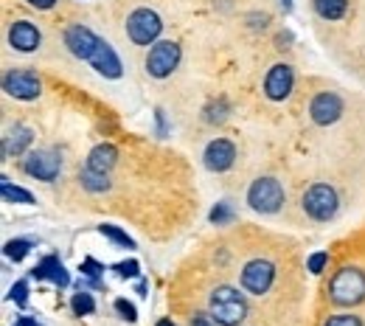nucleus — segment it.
Here are the masks:
<instances>
[{"label": "nucleus", "instance_id": "1", "mask_svg": "<svg viewBox=\"0 0 365 326\" xmlns=\"http://www.w3.org/2000/svg\"><path fill=\"white\" fill-rule=\"evenodd\" d=\"M208 312L220 326H239L247 318V298L236 287L222 284L208 295Z\"/></svg>", "mask_w": 365, "mask_h": 326}, {"label": "nucleus", "instance_id": "2", "mask_svg": "<svg viewBox=\"0 0 365 326\" xmlns=\"http://www.w3.org/2000/svg\"><path fill=\"white\" fill-rule=\"evenodd\" d=\"M329 301L334 307H357L365 301V273L360 268H340L329 281Z\"/></svg>", "mask_w": 365, "mask_h": 326}, {"label": "nucleus", "instance_id": "3", "mask_svg": "<svg viewBox=\"0 0 365 326\" xmlns=\"http://www.w3.org/2000/svg\"><path fill=\"white\" fill-rule=\"evenodd\" d=\"M160 31H163V20L155 9H135L130 11L127 17V37L140 48L155 46L160 40Z\"/></svg>", "mask_w": 365, "mask_h": 326}, {"label": "nucleus", "instance_id": "4", "mask_svg": "<svg viewBox=\"0 0 365 326\" xmlns=\"http://www.w3.org/2000/svg\"><path fill=\"white\" fill-rule=\"evenodd\" d=\"M301 205H304V211H307L312 220L329 223V220L337 214V208H340V197H337L334 186H329V183H315V186H309L304 191Z\"/></svg>", "mask_w": 365, "mask_h": 326}, {"label": "nucleus", "instance_id": "5", "mask_svg": "<svg viewBox=\"0 0 365 326\" xmlns=\"http://www.w3.org/2000/svg\"><path fill=\"white\" fill-rule=\"evenodd\" d=\"M182 59V51L175 40H158L146 54V73L152 79H166L178 71Z\"/></svg>", "mask_w": 365, "mask_h": 326}, {"label": "nucleus", "instance_id": "6", "mask_svg": "<svg viewBox=\"0 0 365 326\" xmlns=\"http://www.w3.org/2000/svg\"><path fill=\"white\" fill-rule=\"evenodd\" d=\"M284 186L275 178H259L247 188V205L259 214H275L284 205Z\"/></svg>", "mask_w": 365, "mask_h": 326}, {"label": "nucleus", "instance_id": "7", "mask_svg": "<svg viewBox=\"0 0 365 326\" xmlns=\"http://www.w3.org/2000/svg\"><path fill=\"white\" fill-rule=\"evenodd\" d=\"M23 172L34 180H43V183H53L62 172V158L56 149H34L26 155L23 161Z\"/></svg>", "mask_w": 365, "mask_h": 326}, {"label": "nucleus", "instance_id": "8", "mask_svg": "<svg viewBox=\"0 0 365 326\" xmlns=\"http://www.w3.org/2000/svg\"><path fill=\"white\" fill-rule=\"evenodd\" d=\"M3 91L11 96V98H20V101H34L37 96L43 93V82L34 71L29 68H14L3 76Z\"/></svg>", "mask_w": 365, "mask_h": 326}, {"label": "nucleus", "instance_id": "9", "mask_svg": "<svg viewBox=\"0 0 365 326\" xmlns=\"http://www.w3.org/2000/svg\"><path fill=\"white\" fill-rule=\"evenodd\" d=\"M275 284V265L267 259H253L242 268V290L250 295H264Z\"/></svg>", "mask_w": 365, "mask_h": 326}, {"label": "nucleus", "instance_id": "10", "mask_svg": "<svg viewBox=\"0 0 365 326\" xmlns=\"http://www.w3.org/2000/svg\"><path fill=\"white\" fill-rule=\"evenodd\" d=\"M343 110H346L343 98L337 93H331V91H323V93H318L309 101V118H312L318 127L334 124V121L343 116Z\"/></svg>", "mask_w": 365, "mask_h": 326}, {"label": "nucleus", "instance_id": "11", "mask_svg": "<svg viewBox=\"0 0 365 326\" xmlns=\"http://www.w3.org/2000/svg\"><path fill=\"white\" fill-rule=\"evenodd\" d=\"M98 34H93L88 26H82V23H73V26H68L65 29V46L68 51L76 56V59H85V62H91V56L96 54V48H98Z\"/></svg>", "mask_w": 365, "mask_h": 326}, {"label": "nucleus", "instance_id": "12", "mask_svg": "<svg viewBox=\"0 0 365 326\" xmlns=\"http://www.w3.org/2000/svg\"><path fill=\"white\" fill-rule=\"evenodd\" d=\"M202 163H205V169L208 172H228L230 166L236 163V146H233V141L228 138H214L208 141V146H205V152H202Z\"/></svg>", "mask_w": 365, "mask_h": 326}, {"label": "nucleus", "instance_id": "13", "mask_svg": "<svg viewBox=\"0 0 365 326\" xmlns=\"http://www.w3.org/2000/svg\"><path fill=\"white\" fill-rule=\"evenodd\" d=\"M292 88H295V71L289 65L278 62V65H273L267 71V76H264V96L270 101H284L287 96L292 93Z\"/></svg>", "mask_w": 365, "mask_h": 326}, {"label": "nucleus", "instance_id": "14", "mask_svg": "<svg viewBox=\"0 0 365 326\" xmlns=\"http://www.w3.org/2000/svg\"><path fill=\"white\" fill-rule=\"evenodd\" d=\"M40 43H43V34H40V29L31 20H14L11 23V29H9V46L14 48V51L31 54V51L40 48Z\"/></svg>", "mask_w": 365, "mask_h": 326}, {"label": "nucleus", "instance_id": "15", "mask_svg": "<svg viewBox=\"0 0 365 326\" xmlns=\"http://www.w3.org/2000/svg\"><path fill=\"white\" fill-rule=\"evenodd\" d=\"M91 65L96 68V73H101L104 79H121V73H124V65H121L115 48L110 46L107 40H98V48L91 56Z\"/></svg>", "mask_w": 365, "mask_h": 326}, {"label": "nucleus", "instance_id": "16", "mask_svg": "<svg viewBox=\"0 0 365 326\" xmlns=\"http://www.w3.org/2000/svg\"><path fill=\"white\" fill-rule=\"evenodd\" d=\"M31 279L37 281H51L53 287H59V290H65L68 284H71V276H68V270H65V265H62V259L59 256H46V259H40L37 265H34V270H31Z\"/></svg>", "mask_w": 365, "mask_h": 326}, {"label": "nucleus", "instance_id": "17", "mask_svg": "<svg viewBox=\"0 0 365 326\" xmlns=\"http://www.w3.org/2000/svg\"><path fill=\"white\" fill-rule=\"evenodd\" d=\"M31 138H34L31 127H26V124H14V127L3 136V158H6V161H9V158H20V155L29 149Z\"/></svg>", "mask_w": 365, "mask_h": 326}, {"label": "nucleus", "instance_id": "18", "mask_svg": "<svg viewBox=\"0 0 365 326\" xmlns=\"http://www.w3.org/2000/svg\"><path fill=\"white\" fill-rule=\"evenodd\" d=\"M115 163H118V149L113 143H98V146H93L91 155H88V169L101 172V175H110Z\"/></svg>", "mask_w": 365, "mask_h": 326}, {"label": "nucleus", "instance_id": "19", "mask_svg": "<svg viewBox=\"0 0 365 326\" xmlns=\"http://www.w3.org/2000/svg\"><path fill=\"white\" fill-rule=\"evenodd\" d=\"M312 9H315V14H318L320 20L334 23V20L346 17V11H349V0H312Z\"/></svg>", "mask_w": 365, "mask_h": 326}, {"label": "nucleus", "instance_id": "20", "mask_svg": "<svg viewBox=\"0 0 365 326\" xmlns=\"http://www.w3.org/2000/svg\"><path fill=\"white\" fill-rule=\"evenodd\" d=\"M0 194H3L6 203H20V205H31L34 203V194L31 191L14 186L9 178H0Z\"/></svg>", "mask_w": 365, "mask_h": 326}, {"label": "nucleus", "instance_id": "21", "mask_svg": "<svg viewBox=\"0 0 365 326\" xmlns=\"http://www.w3.org/2000/svg\"><path fill=\"white\" fill-rule=\"evenodd\" d=\"M79 180H82V188L91 191V194H104V191H110V175L93 172L88 166H85V172L79 175Z\"/></svg>", "mask_w": 365, "mask_h": 326}, {"label": "nucleus", "instance_id": "22", "mask_svg": "<svg viewBox=\"0 0 365 326\" xmlns=\"http://www.w3.org/2000/svg\"><path fill=\"white\" fill-rule=\"evenodd\" d=\"M98 233H101V236H107V239H110L113 245H118V248L135 250V239H133L127 231H121L118 225H98Z\"/></svg>", "mask_w": 365, "mask_h": 326}, {"label": "nucleus", "instance_id": "23", "mask_svg": "<svg viewBox=\"0 0 365 326\" xmlns=\"http://www.w3.org/2000/svg\"><path fill=\"white\" fill-rule=\"evenodd\" d=\"M71 310H73V315H93L96 301H93L91 290H76L73 298H71Z\"/></svg>", "mask_w": 365, "mask_h": 326}, {"label": "nucleus", "instance_id": "24", "mask_svg": "<svg viewBox=\"0 0 365 326\" xmlns=\"http://www.w3.org/2000/svg\"><path fill=\"white\" fill-rule=\"evenodd\" d=\"M3 253H6V259H11V262H23V259L31 253V242H29V239H9L6 248H3Z\"/></svg>", "mask_w": 365, "mask_h": 326}, {"label": "nucleus", "instance_id": "25", "mask_svg": "<svg viewBox=\"0 0 365 326\" xmlns=\"http://www.w3.org/2000/svg\"><path fill=\"white\" fill-rule=\"evenodd\" d=\"M208 220H211L214 225H230V223L236 220V211H233V205H230L228 200H222V203H217V205L211 208Z\"/></svg>", "mask_w": 365, "mask_h": 326}, {"label": "nucleus", "instance_id": "26", "mask_svg": "<svg viewBox=\"0 0 365 326\" xmlns=\"http://www.w3.org/2000/svg\"><path fill=\"white\" fill-rule=\"evenodd\" d=\"M230 113V104L225 98H217V101H211L208 107H205V121L208 124H222L225 118H228Z\"/></svg>", "mask_w": 365, "mask_h": 326}, {"label": "nucleus", "instance_id": "27", "mask_svg": "<svg viewBox=\"0 0 365 326\" xmlns=\"http://www.w3.org/2000/svg\"><path fill=\"white\" fill-rule=\"evenodd\" d=\"M9 298L17 304V307H26L29 304V281L20 279L11 284V290H9Z\"/></svg>", "mask_w": 365, "mask_h": 326}, {"label": "nucleus", "instance_id": "28", "mask_svg": "<svg viewBox=\"0 0 365 326\" xmlns=\"http://www.w3.org/2000/svg\"><path fill=\"white\" fill-rule=\"evenodd\" d=\"M115 312L124 318V321H130V324H135L138 321V310H135V304L133 301H127V298H115Z\"/></svg>", "mask_w": 365, "mask_h": 326}, {"label": "nucleus", "instance_id": "29", "mask_svg": "<svg viewBox=\"0 0 365 326\" xmlns=\"http://www.w3.org/2000/svg\"><path fill=\"white\" fill-rule=\"evenodd\" d=\"M79 273H82V276H88V279H101V276H104V265H101V262H96L93 256H88V259H82Z\"/></svg>", "mask_w": 365, "mask_h": 326}, {"label": "nucleus", "instance_id": "30", "mask_svg": "<svg viewBox=\"0 0 365 326\" xmlns=\"http://www.w3.org/2000/svg\"><path fill=\"white\" fill-rule=\"evenodd\" d=\"M326 265H329V253H326V250H318V253H312V256L307 259V270H309L312 276H320V273L326 270Z\"/></svg>", "mask_w": 365, "mask_h": 326}, {"label": "nucleus", "instance_id": "31", "mask_svg": "<svg viewBox=\"0 0 365 326\" xmlns=\"http://www.w3.org/2000/svg\"><path fill=\"white\" fill-rule=\"evenodd\" d=\"M121 279H138L140 276V265H138L135 259H127V262H118L115 268H113Z\"/></svg>", "mask_w": 365, "mask_h": 326}, {"label": "nucleus", "instance_id": "32", "mask_svg": "<svg viewBox=\"0 0 365 326\" xmlns=\"http://www.w3.org/2000/svg\"><path fill=\"white\" fill-rule=\"evenodd\" d=\"M323 326H363L360 315H331Z\"/></svg>", "mask_w": 365, "mask_h": 326}, {"label": "nucleus", "instance_id": "33", "mask_svg": "<svg viewBox=\"0 0 365 326\" xmlns=\"http://www.w3.org/2000/svg\"><path fill=\"white\" fill-rule=\"evenodd\" d=\"M188 326H220V324L214 321L211 312H194V315L188 318Z\"/></svg>", "mask_w": 365, "mask_h": 326}, {"label": "nucleus", "instance_id": "34", "mask_svg": "<svg viewBox=\"0 0 365 326\" xmlns=\"http://www.w3.org/2000/svg\"><path fill=\"white\" fill-rule=\"evenodd\" d=\"M155 121H158V136H160V138H163V136H166V133H169V124H166V113H163V110H160V107H158V110H155Z\"/></svg>", "mask_w": 365, "mask_h": 326}, {"label": "nucleus", "instance_id": "35", "mask_svg": "<svg viewBox=\"0 0 365 326\" xmlns=\"http://www.w3.org/2000/svg\"><path fill=\"white\" fill-rule=\"evenodd\" d=\"M29 6H34V9H40V11H48V9H53L59 0H26Z\"/></svg>", "mask_w": 365, "mask_h": 326}, {"label": "nucleus", "instance_id": "36", "mask_svg": "<svg viewBox=\"0 0 365 326\" xmlns=\"http://www.w3.org/2000/svg\"><path fill=\"white\" fill-rule=\"evenodd\" d=\"M14 324H17V326H43L40 321H34V318H29V315H20Z\"/></svg>", "mask_w": 365, "mask_h": 326}, {"label": "nucleus", "instance_id": "37", "mask_svg": "<svg viewBox=\"0 0 365 326\" xmlns=\"http://www.w3.org/2000/svg\"><path fill=\"white\" fill-rule=\"evenodd\" d=\"M135 292L138 295H140V298H146V295H149V281H138V287H135Z\"/></svg>", "mask_w": 365, "mask_h": 326}, {"label": "nucleus", "instance_id": "38", "mask_svg": "<svg viewBox=\"0 0 365 326\" xmlns=\"http://www.w3.org/2000/svg\"><path fill=\"white\" fill-rule=\"evenodd\" d=\"M278 9H281L284 14H289V11H292V0H278Z\"/></svg>", "mask_w": 365, "mask_h": 326}, {"label": "nucleus", "instance_id": "39", "mask_svg": "<svg viewBox=\"0 0 365 326\" xmlns=\"http://www.w3.org/2000/svg\"><path fill=\"white\" fill-rule=\"evenodd\" d=\"M155 326H175V324H172L169 318H160V321H158V324H155Z\"/></svg>", "mask_w": 365, "mask_h": 326}, {"label": "nucleus", "instance_id": "40", "mask_svg": "<svg viewBox=\"0 0 365 326\" xmlns=\"http://www.w3.org/2000/svg\"><path fill=\"white\" fill-rule=\"evenodd\" d=\"M14 326H17V324H14Z\"/></svg>", "mask_w": 365, "mask_h": 326}]
</instances>
